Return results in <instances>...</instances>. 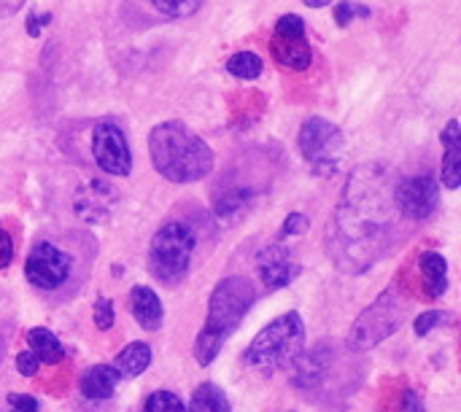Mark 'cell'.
<instances>
[{"label":"cell","instance_id":"obj_7","mask_svg":"<svg viewBox=\"0 0 461 412\" xmlns=\"http://www.w3.org/2000/svg\"><path fill=\"white\" fill-rule=\"evenodd\" d=\"M297 146H300V154L308 162L311 173H316L321 178H332L343 167L346 138L338 124H332L321 116H311L300 127Z\"/></svg>","mask_w":461,"mask_h":412},{"label":"cell","instance_id":"obj_3","mask_svg":"<svg viewBox=\"0 0 461 412\" xmlns=\"http://www.w3.org/2000/svg\"><path fill=\"white\" fill-rule=\"evenodd\" d=\"M254 300H257V291H254L251 281H246L240 275H230L216 283L211 302H208V318H205L203 329L197 332V340L192 348L200 367H208L211 362H216L224 343L232 337V332L240 327V321L251 310Z\"/></svg>","mask_w":461,"mask_h":412},{"label":"cell","instance_id":"obj_18","mask_svg":"<svg viewBox=\"0 0 461 412\" xmlns=\"http://www.w3.org/2000/svg\"><path fill=\"white\" fill-rule=\"evenodd\" d=\"M273 57L289 70H305L313 62V51L305 43V38H294V40L273 38Z\"/></svg>","mask_w":461,"mask_h":412},{"label":"cell","instance_id":"obj_30","mask_svg":"<svg viewBox=\"0 0 461 412\" xmlns=\"http://www.w3.org/2000/svg\"><path fill=\"white\" fill-rule=\"evenodd\" d=\"M311 227V219L305 213H289L286 221L281 224V237H297Z\"/></svg>","mask_w":461,"mask_h":412},{"label":"cell","instance_id":"obj_8","mask_svg":"<svg viewBox=\"0 0 461 412\" xmlns=\"http://www.w3.org/2000/svg\"><path fill=\"white\" fill-rule=\"evenodd\" d=\"M73 275V256L51 240H41L24 259V278L41 291L62 289Z\"/></svg>","mask_w":461,"mask_h":412},{"label":"cell","instance_id":"obj_31","mask_svg":"<svg viewBox=\"0 0 461 412\" xmlns=\"http://www.w3.org/2000/svg\"><path fill=\"white\" fill-rule=\"evenodd\" d=\"M5 405H8V412H41L38 399L30 394H8Z\"/></svg>","mask_w":461,"mask_h":412},{"label":"cell","instance_id":"obj_14","mask_svg":"<svg viewBox=\"0 0 461 412\" xmlns=\"http://www.w3.org/2000/svg\"><path fill=\"white\" fill-rule=\"evenodd\" d=\"M122 383L119 372L111 367V364H95L89 367L81 381H78V389L84 394V399L89 402H105L116 394V386Z\"/></svg>","mask_w":461,"mask_h":412},{"label":"cell","instance_id":"obj_26","mask_svg":"<svg viewBox=\"0 0 461 412\" xmlns=\"http://www.w3.org/2000/svg\"><path fill=\"white\" fill-rule=\"evenodd\" d=\"M276 38H284V40L305 38V22L297 13H284L276 24Z\"/></svg>","mask_w":461,"mask_h":412},{"label":"cell","instance_id":"obj_10","mask_svg":"<svg viewBox=\"0 0 461 412\" xmlns=\"http://www.w3.org/2000/svg\"><path fill=\"white\" fill-rule=\"evenodd\" d=\"M92 154H95L97 167H103L108 175L124 178L132 170V154H130L127 138H124V132H122V127L116 121L105 119V121L95 124Z\"/></svg>","mask_w":461,"mask_h":412},{"label":"cell","instance_id":"obj_37","mask_svg":"<svg viewBox=\"0 0 461 412\" xmlns=\"http://www.w3.org/2000/svg\"><path fill=\"white\" fill-rule=\"evenodd\" d=\"M305 5H311V8H321V5H330L332 0H303Z\"/></svg>","mask_w":461,"mask_h":412},{"label":"cell","instance_id":"obj_13","mask_svg":"<svg viewBox=\"0 0 461 412\" xmlns=\"http://www.w3.org/2000/svg\"><path fill=\"white\" fill-rule=\"evenodd\" d=\"M130 310H132V318L146 332H157L162 327L165 308H162L159 294L151 286H132V291H130Z\"/></svg>","mask_w":461,"mask_h":412},{"label":"cell","instance_id":"obj_11","mask_svg":"<svg viewBox=\"0 0 461 412\" xmlns=\"http://www.w3.org/2000/svg\"><path fill=\"white\" fill-rule=\"evenodd\" d=\"M300 270L303 267H300L294 251L286 248L284 243H273L265 251H259V256H257V273H259L265 289H270V291L289 286L300 275Z\"/></svg>","mask_w":461,"mask_h":412},{"label":"cell","instance_id":"obj_15","mask_svg":"<svg viewBox=\"0 0 461 412\" xmlns=\"http://www.w3.org/2000/svg\"><path fill=\"white\" fill-rule=\"evenodd\" d=\"M440 140L446 146L440 178H443V186L454 192V189H459L461 184V127L456 119H451L446 124V130L440 132Z\"/></svg>","mask_w":461,"mask_h":412},{"label":"cell","instance_id":"obj_27","mask_svg":"<svg viewBox=\"0 0 461 412\" xmlns=\"http://www.w3.org/2000/svg\"><path fill=\"white\" fill-rule=\"evenodd\" d=\"M92 321L100 332H108L116 321V310H113V302L108 297H97L95 300V308H92Z\"/></svg>","mask_w":461,"mask_h":412},{"label":"cell","instance_id":"obj_6","mask_svg":"<svg viewBox=\"0 0 461 412\" xmlns=\"http://www.w3.org/2000/svg\"><path fill=\"white\" fill-rule=\"evenodd\" d=\"M411 310V297L402 291V286H389L351 327L348 335V345L354 351H367L378 343H384L386 337H392L408 318Z\"/></svg>","mask_w":461,"mask_h":412},{"label":"cell","instance_id":"obj_19","mask_svg":"<svg viewBox=\"0 0 461 412\" xmlns=\"http://www.w3.org/2000/svg\"><path fill=\"white\" fill-rule=\"evenodd\" d=\"M27 345H30V354L41 362V364H59L65 359V348L62 343L57 340L54 332L43 329V327H35L27 332Z\"/></svg>","mask_w":461,"mask_h":412},{"label":"cell","instance_id":"obj_17","mask_svg":"<svg viewBox=\"0 0 461 412\" xmlns=\"http://www.w3.org/2000/svg\"><path fill=\"white\" fill-rule=\"evenodd\" d=\"M330 362H332V351L327 345H316L305 356L300 354L294 362V386H300V389L316 386L321 381V375L330 370Z\"/></svg>","mask_w":461,"mask_h":412},{"label":"cell","instance_id":"obj_9","mask_svg":"<svg viewBox=\"0 0 461 412\" xmlns=\"http://www.w3.org/2000/svg\"><path fill=\"white\" fill-rule=\"evenodd\" d=\"M438 205H440V184L427 173L411 175L394 186V208L400 216L411 221H427L438 210Z\"/></svg>","mask_w":461,"mask_h":412},{"label":"cell","instance_id":"obj_2","mask_svg":"<svg viewBox=\"0 0 461 412\" xmlns=\"http://www.w3.org/2000/svg\"><path fill=\"white\" fill-rule=\"evenodd\" d=\"M154 170L173 184L203 181L213 170L211 146L181 121H162L149 132Z\"/></svg>","mask_w":461,"mask_h":412},{"label":"cell","instance_id":"obj_25","mask_svg":"<svg viewBox=\"0 0 461 412\" xmlns=\"http://www.w3.org/2000/svg\"><path fill=\"white\" fill-rule=\"evenodd\" d=\"M151 3H154V8H157L159 13L176 16V19L192 16V13L203 5V0H151Z\"/></svg>","mask_w":461,"mask_h":412},{"label":"cell","instance_id":"obj_33","mask_svg":"<svg viewBox=\"0 0 461 412\" xmlns=\"http://www.w3.org/2000/svg\"><path fill=\"white\" fill-rule=\"evenodd\" d=\"M51 22V13H30L27 16V22H24V27H27V32L32 35V38H38L41 35V30H43V24H49Z\"/></svg>","mask_w":461,"mask_h":412},{"label":"cell","instance_id":"obj_32","mask_svg":"<svg viewBox=\"0 0 461 412\" xmlns=\"http://www.w3.org/2000/svg\"><path fill=\"white\" fill-rule=\"evenodd\" d=\"M38 370H41V362H38L30 351H24V354L16 356V372H19L22 378H35Z\"/></svg>","mask_w":461,"mask_h":412},{"label":"cell","instance_id":"obj_4","mask_svg":"<svg viewBox=\"0 0 461 412\" xmlns=\"http://www.w3.org/2000/svg\"><path fill=\"white\" fill-rule=\"evenodd\" d=\"M305 343V324L297 310L278 316L270 321L243 351V364L259 370L262 375H273L297 362Z\"/></svg>","mask_w":461,"mask_h":412},{"label":"cell","instance_id":"obj_35","mask_svg":"<svg viewBox=\"0 0 461 412\" xmlns=\"http://www.w3.org/2000/svg\"><path fill=\"white\" fill-rule=\"evenodd\" d=\"M402 412H424V402L416 391H408L405 394V405H402Z\"/></svg>","mask_w":461,"mask_h":412},{"label":"cell","instance_id":"obj_22","mask_svg":"<svg viewBox=\"0 0 461 412\" xmlns=\"http://www.w3.org/2000/svg\"><path fill=\"white\" fill-rule=\"evenodd\" d=\"M254 192H257V189H251V186H235V189H227L224 194H219V197H216V216H221V219H232V216L243 213V210L249 208V202H251Z\"/></svg>","mask_w":461,"mask_h":412},{"label":"cell","instance_id":"obj_5","mask_svg":"<svg viewBox=\"0 0 461 412\" xmlns=\"http://www.w3.org/2000/svg\"><path fill=\"white\" fill-rule=\"evenodd\" d=\"M194 248H197V235L186 221L162 224L149 246V273L165 286L181 283L192 267Z\"/></svg>","mask_w":461,"mask_h":412},{"label":"cell","instance_id":"obj_20","mask_svg":"<svg viewBox=\"0 0 461 412\" xmlns=\"http://www.w3.org/2000/svg\"><path fill=\"white\" fill-rule=\"evenodd\" d=\"M149 364H151V348L146 343H130L116 354L111 367L119 372V378H138L149 370Z\"/></svg>","mask_w":461,"mask_h":412},{"label":"cell","instance_id":"obj_16","mask_svg":"<svg viewBox=\"0 0 461 412\" xmlns=\"http://www.w3.org/2000/svg\"><path fill=\"white\" fill-rule=\"evenodd\" d=\"M421 267V286H424V300H440L448 291V262L438 251H424L419 259Z\"/></svg>","mask_w":461,"mask_h":412},{"label":"cell","instance_id":"obj_12","mask_svg":"<svg viewBox=\"0 0 461 412\" xmlns=\"http://www.w3.org/2000/svg\"><path fill=\"white\" fill-rule=\"evenodd\" d=\"M116 194L111 189L108 181L103 178H92L84 189H78L76 194V213L78 219H84L86 224H97L108 216L111 205H113Z\"/></svg>","mask_w":461,"mask_h":412},{"label":"cell","instance_id":"obj_23","mask_svg":"<svg viewBox=\"0 0 461 412\" xmlns=\"http://www.w3.org/2000/svg\"><path fill=\"white\" fill-rule=\"evenodd\" d=\"M227 70L235 78H243V81L259 78L262 76V57L254 54V51H238V54H232L227 59Z\"/></svg>","mask_w":461,"mask_h":412},{"label":"cell","instance_id":"obj_28","mask_svg":"<svg viewBox=\"0 0 461 412\" xmlns=\"http://www.w3.org/2000/svg\"><path fill=\"white\" fill-rule=\"evenodd\" d=\"M448 321V313L446 310H429V313H421L416 321H413V329L419 337H427L435 327H443Z\"/></svg>","mask_w":461,"mask_h":412},{"label":"cell","instance_id":"obj_29","mask_svg":"<svg viewBox=\"0 0 461 412\" xmlns=\"http://www.w3.org/2000/svg\"><path fill=\"white\" fill-rule=\"evenodd\" d=\"M357 16H370V8H365V5H359V3H351V0H346V3H340V5L335 8V22H338L340 27H346V24L354 22Z\"/></svg>","mask_w":461,"mask_h":412},{"label":"cell","instance_id":"obj_36","mask_svg":"<svg viewBox=\"0 0 461 412\" xmlns=\"http://www.w3.org/2000/svg\"><path fill=\"white\" fill-rule=\"evenodd\" d=\"M24 5V0H0V13H14Z\"/></svg>","mask_w":461,"mask_h":412},{"label":"cell","instance_id":"obj_24","mask_svg":"<svg viewBox=\"0 0 461 412\" xmlns=\"http://www.w3.org/2000/svg\"><path fill=\"white\" fill-rule=\"evenodd\" d=\"M143 412H186V405L173 391H154L146 397Z\"/></svg>","mask_w":461,"mask_h":412},{"label":"cell","instance_id":"obj_34","mask_svg":"<svg viewBox=\"0 0 461 412\" xmlns=\"http://www.w3.org/2000/svg\"><path fill=\"white\" fill-rule=\"evenodd\" d=\"M14 259V240L8 237V232L0 229V270H5Z\"/></svg>","mask_w":461,"mask_h":412},{"label":"cell","instance_id":"obj_1","mask_svg":"<svg viewBox=\"0 0 461 412\" xmlns=\"http://www.w3.org/2000/svg\"><path fill=\"white\" fill-rule=\"evenodd\" d=\"M394 213V189L386 181V170L362 165L348 178L335 224L330 227V256L346 273L367 270L392 240Z\"/></svg>","mask_w":461,"mask_h":412},{"label":"cell","instance_id":"obj_21","mask_svg":"<svg viewBox=\"0 0 461 412\" xmlns=\"http://www.w3.org/2000/svg\"><path fill=\"white\" fill-rule=\"evenodd\" d=\"M230 397L216 383H200L192 391V399L186 405V412H230Z\"/></svg>","mask_w":461,"mask_h":412}]
</instances>
